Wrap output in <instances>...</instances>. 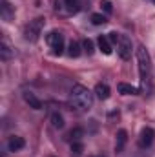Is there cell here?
<instances>
[{
  "instance_id": "cell-20",
  "label": "cell",
  "mask_w": 155,
  "mask_h": 157,
  "mask_svg": "<svg viewBox=\"0 0 155 157\" xmlns=\"http://www.w3.org/2000/svg\"><path fill=\"white\" fill-rule=\"evenodd\" d=\"M82 135H84V130H82V128H73V130L70 132V135H68V137H70L71 141H78Z\"/></svg>"
},
{
  "instance_id": "cell-4",
  "label": "cell",
  "mask_w": 155,
  "mask_h": 157,
  "mask_svg": "<svg viewBox=\"0 0 155 157\" xmlns=\"http://www.w3.org/2000/svg\"><path fill=\"white\" fill-rule=\"evenodd\" d=\"M46 42H47V46L51 48L53 55H62V53H64V37H62V33H59V31H49V33L46 35Z\"/></svg>"
},
{
  "instance_id": "cell-6",
  "label": "cell",
  "mask_w": 155,
  "mask_h": 157,
  "mask_svg": "<svg viewBox=\"0 0 155 157\" xmlns=\"http://www.w3.org/2000/svg\"><path fill=\"white\" fill-rule=\"evenodd\" d=\"M131 51H133V44H131V40L128 39L126 35H120L119 44H117V53H119V57H120L122 60H128V59L131 57Z\"/></svg>"
},
{
  "instance_id": "cell-8",
  "label": "cell",
  "mask_w": 155,
  "mask_h": 157,
  "mask_svg": "<svg viewBox=\"0 0 155 157\" xmlns=\"http://www.w3.org/2000/svg\"><path fill=\"white\" fill-rule=\"evenodd\" d=\"M0 17H2V20H6V22H11L13 17H15V9H13V6H11L7 0H2V6H0Z\"/></svg>"
},
{
  "instance_id": "cell-23",
  "label": "cell",
  "mask_w": 155,
  "mask_h": 157,
  "mask_svg": "<svg viewBox=\"0 0 155 157\" xmlns=\"http://www.w3.org/2000/svg\"><path fill=\"white\" fill-rule=\"evenodd\" d=\"M119 39H120V35H119V33H115V31L108 33V40H110L112 44H119Z\"/></svg>"
},
{
  "instance_id": "cell-9",
  "label": "cell",
  "mask_w": 155,
  "mask_h": 157,
  "mask_svg": "<svg viewBox=\"0 0 155 157\" xmlns=\"http://www.w3.org/2000/svg\"><path fill=\"white\" fill-rule=\"evenodd\" d=\"M24 146H26V141H24L22 137H18V135H11L9 141H7L9 152H18V150H22Z\"/></svg>"
},
{
  "instance_id": "cell-2",
  "label": "cell",
  "mask_w": 155,
  "mask_h": 157,
  "mask_svg": "<svg viewBox=\"0 0 155 157\" xmlns=\"http://www.w3.org/2000/svg\"><path fill=\"white\" fill-rule=\"evenodd\" d=\"M137 62H139L141 80L146 82V78L150 77V71H152V60H150V55H148V51H146L144 46L137 48Z\"/></svg>"
},
{
  "instance_id": "cell-18",
  "label": "cell",
  "mask_w": 155,
  "mask_h": 157,
  "mask_svg": "<svg viewBox=\"0 0 155 157\" xmlns=\"http://www.w3.org/2000/svg\"><path fill=\"white\" fill-rule=\"evenodd\" d=\"M91 22H93L95 26H104V24L108 22V18H106L102 13H93V15H91Z\"/></svg>"
},
{
  "instance_id": "cell-1",
  "label": "cell",
  "mask_w": 155,
  "mask_h": 157,
  "mask_svg": "<svg viewBox=\"0 0 155 157\" xmlns=\"http://www.w3.org/2000/svg\"><path fill=\"white\" fill-rule=\"evenodd\" d=\"M68 104L71 110H75L77 113H86L91 110L93 106V93L82 86V84H75L70 91V99H68Z\"/></svg>"
},
{
  "instance_id": "cell-15",
  "label": "cell",
  "mask_w": 155,
  "mask_h": 157,
  "mask_svg": "<svg viewBox=\"0 0 155 157\" xmlns=\"http://www.w3.org/2000/svg\"><path fill=\"white\" fill-rule=\"evenodd\" d=\"M80 53H82L80 44H78L77 40H71V42L68 44V55H70L71 59H77V57H80Z\"/></svg>"
},
{
  "instance_id": "cell-11",
  "label": "cell",
  "mask_w": 155,
  "mask_h": 157,
  "mask_svg": "<svg viewBox=\"0 0 155 157\" xmlns=\"http://www.w3.org/2000/svg\"><path fill=\"white\" fill-rule=\"evenodd\" d=\"M97 44H99V49H100L104 55H112L113 48H112V42L108 40V37H106V35H99V39H97Z\"/></svg>"
},
{
  "instance_id": "cell-19",
  "label": "cell",
  "mask_w": 155,
  "mask_h": 157,
  "mask_svg": "<svg viewBox=\"0 0 155 157\" xmlns=\"http://www.w3.org/2000/svg\"><path fill=\"white\" fill-rule=\"evenodd\" d=\"M71 152H73L75 155H80V154L84 152V144H82L80 141H71Z\"/></svg>"
},
{
  "instance_id": "cell-25",
  "label": "cell",
  "mask_w": 155,
  "mask_h": 157,
  "mask_svg": "<svg viewBox=\"0 0 155 157\" xmlns=\"http://www.w3.org/2000/svg\"><path fill=\"white\" fill-rule=\"evenodd\" d=\"M152 2H153V4H155V0H152Z\"/></svg>"
},
{
  "instance_id": "cell-14",
  "label": "cell",
  "mask_w": 155,
  "mask_h": 157,
  "mask_svg": "<svg viewBox=\"0 0 155 157\" xmlns=\"http://www.w3.org/2000/svg\"><path fill=\"white\" fill-rule=\"evenodd\" d=\"M128 143V133H126V130H119L117 132V144H115V152L117 154H120L122 150H124V144Z\"/></svg>"
},
{
  "instance_id": "cell-24",
  "label": "cell",
  "mask_w": 155,
  "mask_h": 157,
  "mask_svg": "<svg viewBox=\"0 0 155 157\" xmlns=\"http://www.w3.org/2000/svg\"><path fill=\"white\" fill-rule=\"evenodd\" d=\"M97 157H104V155H97Z\"/></svg>"
},
{
  "instance_id": "cell-21",
  "label": "cell",
  "mask_w": 155,
  "mask_h": 157,
  "mask_svg": "<svg viewBox=\"0 0 155 157\" xmlns=\"http://www.w3.org/2000/svg\"><path fill=\"white\" fill-rule=\"evenodd\" d=\"M82 48H84V51H86L88 55H91V53L95 51V48H93V40H89V39L82 40Z\"/></svg>"
},
{
  "instance_id": "cell-7",
  "label": "cell",
  "mask_w": 155,
  "mask_h": 157,
  "mask_svg": "<svg viewBox=\"0 0 155 157\" xmlns=\"http://www.w3.org/2000/svg\"><path fill=\"white\" fill-rule=\"evenodd\" d=\"M153 137H155V132L152 128H142V132H141V137H139V146L141 148H148L152 143H153Z\"/></svg>"
},
{
  "instance_id": "cell-3",
  "label": "cell",
  "mask_w": 155,
  "mask_h": 157,
  "mask_svg": "<svg viewBox=\"0 0 155 157\" xmlns=\"http://www.w3.org/2000/svg\"><path fill=\"white\" fill-rule=\"evenodd\" d=\"M44 24H46V18H35V20H29V24H26V28H24V39L29 40V42H35V40H39L40 33H42V29H44Z\"/></svg>"
},
{
  "instance_id": "cell-12",
  "label": "cell",
  "mask_w": 155,
  "mask_h": 157,
  "mask_svg": "<svg viewBox=\"0 0 155 157\" xmlns=\"http://www.w3.org/2000/svg\"><path fill=\"white\" fill-rule=\"evenodd\" d=\"M24 101L29 104V108H33V110H42V102H40V99L35 93L26 91V93H24Z\"/></svg>"
},
{
  "instance_id": "cell-13",
  "label": "cell",
  "mask_w": 155,
  "mask_h": 157,
  "mask_svg": "<svg viewBox=\"0 0 155 157\" xmlns=\"http://www.w3.org/2000/svg\"><path fill=\"white\" fill-rule=\"evenodd\" d=\"M117 91H119L120 95H137V93H139V90H137L135 86L126 84V82H119V84H117Z\"/></svg>"
},
{
  "instance_id": "cell-16",
  "label": "cell",
  "mask_w": 155,
  "mask_h": 157,
  "mask_svg": "<svg viewBox=\"0 0 155 157\" xmlns=\"http://www.w3.org/2000/svg\"><path fill=\"white\" fill-rule=\"evenodd\" d=\"M13 57V51H11V48L7 46V42L6 40H2V44H0V59L6 62V60H9Z\"/></svg>"
},
{
  "instance_id": "cell-22",
  "label": "cell",
  "mask_w": 155,
  "mask_h": 157,
  "mask_svg": "<svg viewBox=\"0 0 155 157\" xmlns=\"http://www.w3.org/2000/svg\"><path fill=\"white\" fill-rule=\"evenodd\" d=\"M100 7H102V9H104V13H108V15L113 11V6H112V2H110V0H100Z\"/></svg>"
},
{
  "instance_id": "cell-10",
  "label": "cell",
  "mask_w": 155,
  "mask_h": 157,
  "mask_svg": "<svg viewBox=\"0 0 155 157\" xmlns=\"http://www.w3.org/2000/svg\"><path fill=\"white\" fill-rule=\"evenodd\" d=\"M93 93L97 95V99L106 101V99L110 97V86H108L106 82H99V84L95 86V91H93Z\"/></svg>"
},
{
  "instance_id": "cell-17",
  "label": "cell",
  "mask_w": 155,
  "mask_h": 157,
  "mask_svg": "<svg viewBox=\"0 0 155 157\" xmlns=\"http://www.w3.org/2000/svg\"><path fill=\"white\" fill-rule=\"evenodd\" d=\"M51 126L57 128V130L64 128V117H62L60 113H53V115H51Z\"/></svg>"
},
{
  "instance_id": "cell-5",
  "label": "cell",
  "mask_w": 155,
  "mask_h": 157,
  "mask_svg": "<svg viewBox=\"0 0 155 157\" xmlns=\"http://www.w3.org/2000/svg\"><path fill=\"white\" fill-rule=\"evenodd\" d=\"M55 9H57L59 15L70 17V15H75L80 9V4H78V0H57L55 2Z\"/></svg>"
}]
</instances>
